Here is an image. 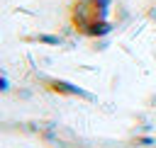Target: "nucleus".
I'll return each instance as SVG.
<instances>
[{
  "label": "nucleus",
  "instance_id": "f257e3e1",
  "mask_svg": "<svg viewBox=\"0 0 156 148\" xmlns=\"http://www.w3.org/2000/svg\"><path fill=\"white\" fill-rule=\"evenodd\" d=\"M110 7V0H76L71 7V22L80 34H88V29L105 19V12Z\"/></svg>",
  "mask_w": 156,
  "mask_h": 148
},
{
  "label": "nucleus",
  "instance_id": "f03ea898",
  "mask_svg": "<svg viewBox=\"0 0 156 148\" xmlns=\"http://www.w3.org/2000/svg\"><path fill=\"white\" fill-rule=\"evenodd\" d=\"M46 87L54 90V92H58V95H83L76 85H68V82H61V80H49Z\"/></svg>",
  "mask_w": 156,
  "mask_h": 148
}]
</instances>
